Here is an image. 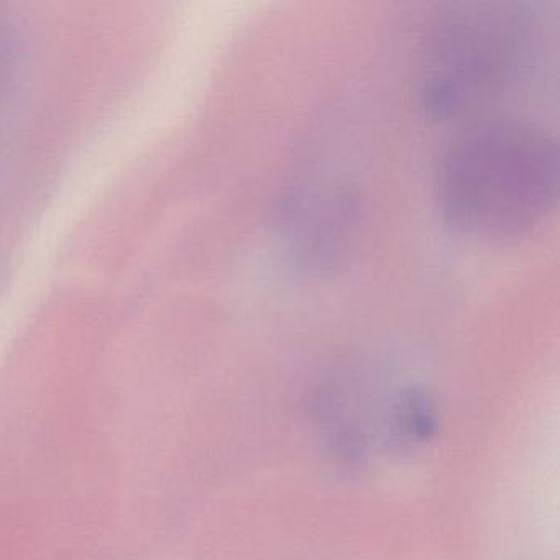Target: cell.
I'll return each mask as SVG.
<instances>
[{"label":"cell","mask_w":560,"mask_h":560,"mask_svg":"<svg viewBox=\"0 0 560 560\" xmlns=\"http://www.w3.org/2000/svg\"><path fill=\"white\" fill-rule=\"evenodd\" d=\"M14 54V38L11 37L8 27H4L0 22V96L4 94L9 80H11L12 67H14L15 60Z\"/></svg>","instance_id":"3957f363"},{"label":"cell","mask_w":560,"mask_h":560,"mask_svg":"<svg viewBox=\"0 0 560 560\" xmlns=\"http://www.w3.org/2000/svg\"><path fill=\"white\" fill-rule=\"evenodd\" d=\"M559 198V147L521 117H493L458 133L435 175V199L448 228L483 244L529 237Z\"/></svg>","instance_id":"6da1fadb"},{"label":"cell","mask_w":560,"mask_h":560,"mask_svg":"<svg viewBox=\"0 0 560 560\" xmlns=\"http://www.w3.org/2000/svg\"><path fill=\"white\" fill-rule=\"evenodd\" d=\"M529 18L510 2H455L429 35L421 103L434 119H452L506 88L523 67Z\"/></svg>","instance_id":"7a4b0ae2"}]
</instances>
